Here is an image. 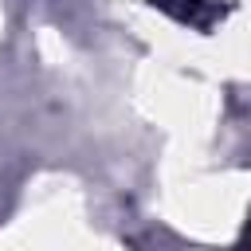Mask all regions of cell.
I'll return each mask as SVG.
<instances>
[{"instance_id": "cell-1", "label": "cell", "mask_w": 251, "mask_h": 251, "mask_svg": "<svg viewBox=\"0 0 251 251\" xmlns=\"http://www.w3.org/2000/svg\"><path fill=\"white\" fill-rule=\"evenodd\" d=\"M247 247H251V224H247Z\"/></svg>"}]
</instances>
